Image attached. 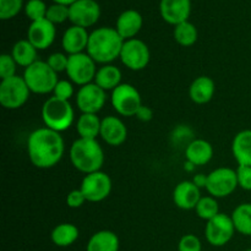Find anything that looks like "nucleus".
Instances as JSON below:
<instances>
[{
    "label": "nucleus",
    "instance_id": "423d86ee",
    "mask_svg": "<svg viewBox=\"0 0 251 251\" xmlns=\"http://www.w3.org/2000/svg\"><path fill=\"white\" fill-rule=\"evenodd\" d=\"M28 86L21 76H12L0 82V103L5 109H19L28 100Z\"/></svg>",
    "mask_w": 251,
    "mask_h": 251
},
{
    "label": "nucleus",
    "instance_id": "f704fd0d",
    "mask_svg": "<svg viewBox=\"0 0 251 251\" xmlns=\"http://www.w3.org/2000/svg\"><path fill=\"white\" fill-rule=\"evenodd\" d=\"M16 66L17 64L11 54H2L0 56V77L1 80L16 75Z\"/></svg>",
    "mask_w": 251,
    "mask_h": 251
},
{
    "label": "nucleus",
    "instance_id": "f257e3e1",
    "mask_svg": "<svg viewBox=\"0 0 251 251\" xmlns=\"http://www.w3.org/2000/svg\"><path fill=\"white\" fill-rule=\"evenodd\" d=\"M65 144L60 132L48 127H39L31 132L27 140L28 158L34 167L48 169L56 166L63 158Z\"/></svg>",
    "mask_w": 251,
    "mask_h": 251
},
{
    "label": "nucleus",
    "instance_id": "79ce46f5",
    "mask_svg": "<svg viewBox=\"0 0 251 251\" xmlns=\"http://www.w3.org/2000/svg\"><path fill=\"white\" fill-rule=\"evenodd\" d=\"M207 176L205 174H196L193 179V183L195 184L198 188H206L207 186Z\"/></svg>",
    "mask_w": 251,
    "mask_h": 251
},
{
    "label": "nucleus",
    "instance_id": "4be33fe9",
    "mask_svg": "<svg viewBox=\"0 0 251 251\" xmlns=\"http://www.w3.org/2000/svg\"><path fill=\"white\" fill-rule=\"evenodd\" d=\"M215 81L208 76H200L195 78L189 88L191 100L196 104H206L210 102L215 95Z\"/></svg>",
    "mask_w": 251,
    "mask_h": 251
},
{
    "label": "nucleus",
    "instance_id": "c9c22d12",
    "mask_svg": "<svg viewBox=\"0 0 251 251\" xmlns=\"http://www.w3.org/2000/svg\"><path fill=\"white\" fill-rule=\"evenodd\" d=\"M68 61H69V55L64 53H53L49 55V58L47 59V64L51 68V70L58 73H63L66 71L68 68Z\"/></svg>",
    "mask_w": 251,
    "mask_h": 251
},
{
    "label": "nucleus",
    "instance_id": "f8f14e48",
    "mask_svg": "<svg viewBox=\"0 0 251 251\" xmlns=\"http://www.w3.org/2000/svg\"><path fill=\"white\" fill-rule=\"evenodd\" d=\"M235 232L237 230H235L232 217L225 213H218L212 220L207 221L205 228L206 240L212 247H225L232 240Z\"/></svg>",
    "mask_w": 251,
    "mask_h": 251
},
{
    "label": "nucleus",
    "instance_id": "6ab92c4d",
    "mask_svg": "<svg viewBox=\"0 0 251 251\" xmlns=\"http://www.w3.org/2000/svg\"><path fill=\"white\" fill-rule=\"evenodd\" d=\"M88 38H90V34L86 31V28L73 25L64 32L61 46H63L64 51L69 55L83 53V50H87Z\"/></svg>",
    "mask_w": 251,
    "mask_h": 251
},
{
    "label": "nucleus",
    "instance_id": "aec40b11",
    "mask_svg": "<svg viewBox=\"0 0 251 251\" xmlns=\"http://www.w3.org/2000/svg\"><path fill=\"white\" fill-rule=\"evenodd\" d=\"M142 24H144V20L139 11L132 9L125 10L118 17L115 29L124 41H127V39H132L139 33L140 29L142 28Z\"/></svg>",
    "mask_w": 251,
    "mask_h": 251
},
{
    "label": "nucleus",
    "instance_id": "9d476101",
    "mask_svg": "<svg viewBox=\"0 0 251 251\" xmlns=\"http://www.w3.org/2000/svg\"><path fill=\"white\" fill-rule=\"evenodd\" d=\"M80 190L82 191L88 202H100L110 195L112 179L102 171L86 174L81 181Z\"/></svg>",
    "mask_w": 251,
    "mask_h": 251
},
{
    "label": "nucleus",
    "instance_id": "5701e85b",
    "mask_svg": "<svg viewBox=\"0 0 251 251\" xmlns=\"http://www.w3.org/2000/svg\"><path fill=\"white\" fill-rule=\"evenodd\" d=\"M232 152L239 166L251 167V129L238 132L232 142Z\"/></svg>",
    "mask_w": 251,
    "mask_h": 251
},
{
    "label": "nucleus",
    "instance_id": "20e7f679",
    "mask_svg": "<svg viewBox=\"0 0 251 251\" xmlns=\"http://www.w3.org/2000/svg\"><path fill=\"white\" fill-rule=\"evenodd\" d=\"M42 119L46 127L56 132H63L73 125L75 113L69 100H59L53 96L48 98L42 107Z\"/></svg>",
    "mask_w": 251,
    "mask_h": 251
},
{
    "label": "nucleus",
    "instance_id": "a878e982",
    "mask_svg": "<svg viewBox=\"0 0 251 251\" xmlns=\"http://www.w3.org/2000/svg\"><path fill=\"white\" fill-rule=\"evenodd\" d=\"M37 50L38 49L28 39H21L12 47L11 55L17 65L26 69L37 61Z\"/></svg>",
    "mask_w": 251,
    "mask_h": 251
},
{
    "label": "nucleus",
    "instance_id": "9b49d317",
    "mask_svg": "<svg viewBox=\"0 0 251 251\" xmlns=\"http://www.w3.org/2000/svg\"><path fill=\"white\" fill-rule=\"evenodd\" d=\"M119 58L127 69L132 71H140L149 65L151 54L149 47L144 41L132 38L124 42Z\"/></svg>",
    "mask_w": 251,
    "mask_h": 251
},
{
    "label": "nucleus",
    "instance_id": "412c9836",
    "mask_svg": "<svg viewBox=\"0 0 251 251\" xmlns=\"http://www.w3.org/2000/svg\"><path fill=\"white\" fill-rule=\"evenodd\" d=\"M186 161L194 166L207 164L213 157V147L208 141L202 139H196L189 142L185 150Z\"/></svg>",
    "mask_w": 251,
    "mask_h": 251
},
{
    "label": "nucleus",
    "instance_id": "7c9ffc66",
    "mask_svg": "<svg viewBox=\"0 0 251 251\" xmlns=\"http://www.w3.org/2000/svg\"><path fill=\"white\" fill-rule=\"evenodd\" d=\"M195 211L196 215L201 220L210 221L220 213V207H218V202L216 198H213V196H205V198L200 199Z\"/></svg>",
    "mask_w": 251,
    "mask_h": 251
},
{
    "label": "nucleus",
    "instance_id": "2f4dec72",
    "mask_svg": "<svg viewBox=\"0 0 251 251\" xmlns=\"http://www.w3.org/2000/svg\"><path fill=\"white\" fill-rule=\"evenodd\" d=\"M48 6L43 0H28L25 5V14L32 22L46 19Z\"/></svg>",
    "mask_w": 251,
    "mask_h": 251
},
{
    "label": "nucleus",
    "instance_id": "473e14b6",
    "mask_svg": "<svg viewBox=\"0 0 251 251\" xmlns=\"http://www.w3.org/2000/svg\"><path fill=\"white\" fill-rule=\"evenodd\" d=\"M46 19L54 25L63 24L66 20H69V6L54 2L53 5L48 6Z\"/></svg>",
    "mask_w": 251,
    "mask_h": 251
},
{
    "label": "nucleus",
    "instance_id": "7ed1b4c3",
    "mask_svg": "<svg viewBox=\"0 0 251 251\" xmlns=\"http://www.w3.org/2000/svg\"><path fill=\"white\" fill-rule=\"evenodd\" d=\"M70 161L74 168L85 174L100 171L104 163V152L97 140L77 139L70 147Z\"/></svg>",
    "mask_w": 251,
    "mask_h": 251
},
{
    "label": "nucleus",
    "instance_id": "1a4fd4ad",
    "mask_svg": "<svg viewBox=\"0 0 251 251\" xmlns=\"http://www.w3.org/2000/svg\"><path fill=\"white\" fill-rule=\"evenodd\" d=\"M237 171L227 167H221L211 172L207 176L208 194L216 199L227 198L238 188Z\"/></svg>",
    "mask_w": 251,
    "mask_h": 251
},
{
    "label": "nucleus",
    "instance_id": "c756f323",
    "mask_svg": "<svg viewBox=\"0 0 251 251\" xmlns=\"http://www.w3.org/2000/svg\"><path fill=\"white\" fill-rule=\"evenodd\" d=\"M198 28L191 22L185 21L174 26V39L183 47H191L198 41Z\"/></svg>",
    "mask_w": 251,
    "mask_h": 251
},
{
    "label": "nucleus",
    "instance_id": "cd10ccee",
    "mask_svg": "<svg viewBox=\"0 0 251 251\" xmlns=\"http://www.w3.org/2000/svg\"><path fill=\"white\" fill-rule=\"evenodd\" d=\"M78 228L73 223H61L51 230L50 239L56 247L68 248L78 239Z\"/></svg>",
    "mask_w": 251,
    "mask_h": 251
},
{
    "label": "nucleus",
    "instance_id": "0eeeda50",
    "mask_svg": "<svg viewBox=\"0 0 251 251\" xmlns=\"http://www.w3.org/2000/svg\"><path fill=\"white\" fill-rule=\"evenodd\" d=\"M110 102L115 112L123 117H134L142 105L140 92L130 83H120L113 90Z\"/></svg>",
    "mask_w": 251,
    "mask_h": 251
},
{
    "label": "nucleus",
    "instance_id": "4468645a",
    "mask_svg": "<svg viewBox=\"0 0 251 251\" xmlns=\"http://www.w3.org/2000/svg\"><path fill=\"white\" fill-rule=\"evenodd\" d=\"M100 16V7L96 0H77L69 6V20L74 26L87 27L97 24Z\"/></svg>",
    "mask_w": 251,
    "mask_h": 251
},
{
    "label": "nucleus",
    "instance_id": "f3484780",
    "mask_svg": "<svg viewBox=\"0 0 251 251\" xmlns=\"http://www.w3.org/2000/svg\"><path fill=\"white\" fill-rule=\"evenodd\" d=\"M100 136L109 146H120L126 141L127 129L122 119L109 115L102 119Z\"/></svg>",
    "mask_w": 251,
    "mask_h": 251
},
{
    "label": "nucleus",
    "instance_id": "dca6fc26",
    "mask_svg": "<svg viewBox=\"0 0 251 251\" xmlns=\"http://www.w3.org/2000/svg\"><path fill=\"white\" fill-rule=\"evenodd\" d=\"M161 16L167 24L176 25L188 21L191 12L190 0H161Z\"/></svg>",
    "mask_w": 251,
    "mask_h": 251
},
{
    "label": "nucleus",
    "instance_id": "72a5a7b5",
    "mask_svg": "<svg viewBox=\"0 0 251 251\" xmlns=\"http://www.w3.org/2000/svg\"><path fill=\"white\" fill-rule=\"evenodd\" d=\"M22 6L24 0H0V19H12L21 11Z\"/></svg>",
    "mask_w": 251,
    "mask_h": 251
},
{
    "label": "nucleus",
    "instance_id": "c03bdc74",
    "mask_svg": "<svg viewBox=\"0 0 251 251\" xmlns=\"http://www.w3.org/2000/svg\"><path fill=\"white\" fill-rule=\"evenodd\" d=\"M245 251H251V249H248V250H245Z\"/></svg>",
    "mask_w": 251,
    "mask_h": 251
},
{
    "label": "nucleus",
    "instance_id": "58836bf2",
    "mask_svg": "<svg viewBox=\"0 0 251 251\" xmlns=\"http://www.w3.org/2000/svg\"><path fill=\"white\" fill-rule=\"evenodd\" d=\"M238 185L243 190L251 191V167L250 166H238L237 168Z\"/></svg>",
    "mask_w": 251,
    "mask_h": 251
},
{
    "label": "nucleus",
    "instance_id": "ddd939ff",
    "mask_svg": "<svg viewBox=\"0 0 251 251\" xmlns=\"http://www.w3.org/2000/svg\"><path fill=\"white\" fill-rule=\"evenodd\" d=\"M105 100H107L105 91L95 82L81 86L78 92L76 93V104L82 114L83 113L97 114L104 107Z\"/></svg>",
    "mask_w": 251,
    "mask_h": 251
},
{
    "label": "nucleus",
    "instance_id": "393cba45",
    "mask_svg": "<svg viewBox=\"0 0 251 251\" xmlns=\"http://www.w3.org/2000/svg\"><path fill=\"white\" fill-rule=\"evenodd\" d=\"M95 83L105 92L115 90L122 83V71L118 66L110 65V64L103 65L97 70Z\"/></svg>",
    "mask_w": 251,
    "mask_h": 251
},
{
    "label": "nucleus",
    "instance_id": "a19ab883",
    "mask_svg": "<svg viewBox=\"0 0 251 251\" xmlns=\"http://www.w3.org/2000/svg\"><path fill=\"white\" fill-rule=\"evenodd\" d=\"M135 117H136L137 119L141 120V122H150V120L153 118V112H152V109L150 107L142 104L141 107H140V109L137 110Z\"/></svg>",
    "mask_w": 251,
    "mask_h": 251
},
{
    "label": "nucleus",
    "instance_id": "b1692460",
    "mask_svg": "<svg viewBox=\"0 0 251 251\" xmlns=\"http://www.w3.org/2000/svg\"><path fill=\"white\" fill-rule=\"evenodd\" d=\"M86 251H119V238L112 230H100L90 238Z\"/></svg>",
    "mask_w": 251,
    "mask_h": 251
},
{
    "label": "nucleus",
    "instance_id": "39448f33",
    "mask_svg": "<svg viewBox=\"0 0 251 251\" xmlns=\"http://www.w3.org/2000/svg\"><path fill=\"white\" fill-rule=\"evenodd\" d=\"M24 80L29 91L37 95H48L53 92L58 83V74L51 70L47 61L37 60L31 66L25 69Z\"/></svg>",
    "mask_w": 251,
    "mask_h": 251
},
{
    "label": "nucleus",
    "instance_id": "4c0bfd02",
    "mask_svg": "<svg viewBox=\"0 0 251 251\" xmlns=\"http://www.w3.org/2000/svg\"><path fill=\"white\" fill-rule=\"evenodd\" d=\"M54 97L63 100H69L74 96V86L69 80H59L53 91Z\"/></svg>",
    "mask_w": 251,
    "mask_h": 251
},
{
    "label": "nucleus",
    "instance_id": "37998d69",
    "mask_svg": "<svg viewBox=\"0 0 251 251\" xmlns=\"http://www.w3.org/2000/svg\"><path fill=\"white\" fill-rule=\"evenodd\" d=\"M55 4H61V5H66V6H70L73 5L74 2L77 1V0H53Z\"/></svg>",
    "mask_w": 251,
    "mask_h": 251
},
{
    "label": "nucleus",
    "instance_id": "ea45409f",
    "mask_svg": "<svg viewBox=\"0 0 251 251\" xmlns=\"http://www.w3.org/2000/svg\"><path fill=\"white\" fill-rule=\"evenodd\" d=\"M86 198L83 195L82 191L80 189H76V190H71L70 193L66 196V205L70 208H78L86 202Z\"/></svg>",
    "mask_w": 251,
    "mask_h": 251
},
{
    "label": "nucleus",
    "instance_id": "e433bc0d",
    "mask_svg": "<svg viewBox=\"0 0 251 251\" xmlns=\"http://www.w3.org/2000/svg\"><path fill=\"white\" fill-rule=\"evenodd\" d=\"M200 239L194 234H185L180 238L178 244V251H201Z\"/></svg>",
    "mask_w": 251,
    "mask_h": 251
},
{
    "label": "nucleus",
    "instance_id": "bb28decb",
    "mask_svg": "<svg viewBox=\"0 0 251 251\" xmlns=\"http://www.w3.org/2000/svg\"><path fill=\"white\" fill-rule=\"evenodd\" d=\"M100 125L102 120L98 118L97 114L83 113L76 122V130L81 139L97 140V136L100 134Z\"/></svg>",
    "mask_w": 251,
    "mask_h": 251
},
{
    "label": "nucleus",
    "instance_id": "a211bd4d",
    "mask_svg": "<svg viewBox=\"0 0 251 251\" xmlns=\"http://www.w3.org/2000/svg\"><path fill=\"white\" fill-rule=\"evenodd\" d=\"M201 199L200 188L193 181H181L174 188L173 201L180 210H193L196 208Z\"/></svg>",
    "mask_w": 251,
    "mask_h": 251
},
{
    "label": "nucleus",
    "instance_id": "f03ea898",
    "mask_svg": "<svg viewBox=\"0 0 251 251\" xmlns=\"http://www.w3.org/2000/svg\"><path fill=\"white\" fill-rule=\"evenodd\" d=\"M124 39L112 27H100L90 33L87 54L96 63L107 65L120 56Z\"/></svg>",
    "mask_w": 251,
    "mask_h": 251
},
{
    "label": "nucleus",
    "instance_id": "6e6552de",
    "mask_svg": "<svg viewBox=\"0 0 251 251\" xmlns=\"http://www.w3.org/2000/svg\"><path fill=\"white\" fill-rule=\"evenodd\" d=\"M96 61L87 53H78L69 55L66 75L71 82L78 86H85L95 81L97 69Z\"/></svg>",
    "mask_w": 251,
    "mask_h": 251
},
{
    "label": "nucleus",
    "instance_id": "c85d7f7f",
    "mask_svg": "<svg viewBox=\"0 0 251 251\" xmlns=\"http://www.w3.org/2000/svg\"><path fill=\"white\" fill-rule=\"evenodd\" d=\"M232 221L235 230L243 235H251V203H242L237 206L232 213Z\"/></svg>",
    "mask_w": 251,
    "mask_h": 251
},
{
    "label": "nucleus",
    "instance_id": "2eb2a0df",
    "mask_svg": "<svg viewBox=\"0 0 251 251\" xmlns=\"http://www.w3.org/2000/svg\"><path fill=\"white\" fill-rule=\"evenodd\" d=\"M55 34V25L51 24L47 19H43L29 25L28 31H27V39L38 50H44L53 44Z\"/></svg>",
    "mask_w": 251,
    "mask_h": 251
}]
</instances>
